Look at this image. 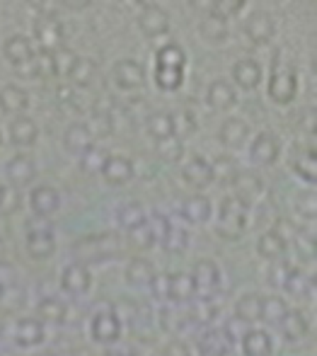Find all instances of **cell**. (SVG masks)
<instances>
[{
	"mask_svg": "<svg viewBox=\"0 0 317 356\" xmlns=\"http://www.w3.org/2000/svg\"><path fill=\"white\" fill-rule=\"evenodd\" d=\"M196 296L194 282H191L189 274L174 272L170 274V303H189Z\"/></svg>",
	"mask_w": 317,
	"mask_h": 356,
	"instance_id": "836d02e7",
	"label": "cell"
},
{
	"mask_svg": "<svg viewBox=\"0 0 317 356\" xmlns=\"http://www.w3.org/2000/svg\"><path fill=\"white\" fill-rule=\"evenodd\" d=\"M29 107V95L19 85H5L0 88V112L13 114V117H22V112Z\"/></svg>",
	"mask_w": 317,
	"mask_h": 356,
	"instance_id": "44dd1931",
	"label": "cell"
},
{
	"mask_svg": "<svg viewBox=\"0 0 317 356\" xmlns=\"http://www.w3.org/2000/svg\"><path fill=\"white\" fill-rule=\"evenodd\" d=\"M114 80L122 90H138L145 83V71L133 58H122L114 63Z\"/></svg>",
	"mask_w": 317,
	"mask_h": 356,
	"instance_id": "4fadbf2b",
	"label": "cell"
},
{
	"mask_svg": "<svg viewBox=\"0 0 317 356\" xmlns=\"http://www.w3.org/2000/svg\"><path fill=\"white\" fill-rule=\"evenodd\" d=\"M243 354L245 356H271L274 352V342H271L269 332L264 330H250L243 337Z\"/></svg>",
	"mask_w": 317,
	"mask_h": 356,
	"instance_id": "4dcf8cb0",
	"label": "cell"
},
{
	"mask_svg": "<svg viewBox=\"0 0 317 356\" xmlns=\"http://www.w3.org/2000/svg\"><path fill=\"white\" fill-rule=\"evenodd\" d=\"M295 211L303 216V218L313 220L315 216H317V199H315V194L313 192L300 194V197L295 199Z\"/></svg>",
	"mask_w": 317,
	"mask_h": 356,
	"instance_id": "9f6ffc18",
	"label": "cell"
},
{
	"mask_svg": "<svg viewBox=\"0 0 317 356\" xmlns=\"http://www.w3.org/2000/svg\"><path fill=\"white\" fill-rule=\"evenodd\" d=\"M155 150H158V158H163L165 163H177L184 155V143L177 136H168L155 143Z\"/></svg>",
	"mask_w": 317,
	"mask_h": 356,
	"instance_id": "f6af8a7d",
	"label": "cell"
},
{
	"mask_svg": "<svg viewBox=\"0 0 317 356\" xmlns=\"http://www.w3.org/2000/svg\"><path fill=\"white\" fill-rule=\"evenodd\" d=\"M155 66L160 68H179V71H184V66H187V54H184V49L179 47V44H165V47L158 49V56H155Z\"/></svg>",
	"mask_w": 317,
	"mask_h": 356,
	"instance_id": "8d00e7d4",
	"label": "cell"
},
{
	"mask_svg": "<svg viewBox=\"0 0 317 356\" xmlns=\"http://www.w3.org/2000/svg\"><path fill=\"white\" fill-rule=\"evenodd\" d=\"M276 325H279L284 339H288V342H298V339H303L305 334H308V318H305L300 310L288 308L286 310V315Z\"/></svg>",
	"mask_w": 317,
	"mask_h": 356,
	"instance_id": "4316f807",
	"label": "cell"
},
{
	"mask_svg": "<svg viewBox=\"0 0 317 356\" xmlns=\"http://www.w3.org/2000/svg\"><path fill=\"white\" fill-rule=\"evenodd\" d=\"M8 238H10V220H8V216L0 213V243Z\"/></svg>",
	"mask_w": 317,
	"mask_h": 356,
	"instance_id": "94428289",
	"label": "cell"
},
{
	"mask_svg": "<svg viewBox=\"0 0 317 356\" xmlns=\"http://www.w3.org/2000/svg\"><path fill=\"white\" fill-rule=\"evenodd\" d=\"M37 315L39 323H49V325H61L68 318V305L63 300L54 298V296H47L37 303Z\"/></svg>",
	"mask_w": 317,
	"mask_h": 356,
	"instance_id": "f546056e",
	"label": "cell"
},
{
	"mask_svg": "<svg viewBox=\"0 0 317 356\" xmlns=\"http://www.w3.org/2000/svg\"><path fill=\"white\" fill-rule=\"evenodd\" d=\"M92 286V274L85 264L75 262L63 269L61 274V289L70 296H85Z\"/></svg>",
	"mask_w": 317,
	"mask_h": 356,
	"instance_id": "7c38bea8",
	"label": "cell"
},
{
	"mask_svg": "<svg viewBox=\"0 0 317 356\" xmlns=\"http://www.w3.org/2000/svg\"><path fill=\"white\" fill-rule=\"evenodd\" d=\"M291 170L293 175H298L303 182L315 184L317 182V163H315V153L313 148H300L298 153L291 160Z\"/></svg>",
	"mask_w": 317,
	"mask_h": 356,
	"instance_id": "1f68e13d",
	"label": "cell"
},
{
	"mask_svg": "<svg viewBox=\"0 0 317 356\" xmlns=\"http://www.w3.org/2000/svg\"><path fill=\"white\" fill-rule=\"evenodd\" d=\"M206 102H209V107L225 112V109H233L238 104V92L228 80H213L206 90Z\"/></svg>",
	"mask_w": 317,
	"mask_h": 356,
	"instance_id": "ac0fdd59",
	"label": "cell"
},
{
	"mask_svg": "<svg viewBox=\"0 0 317 356\" xmlns=\"http://www.w3.org/2000/svg\"><path fill=\"white\" fill-rule=\"evenodd\" d=\"M288 305L279 298V296H261V318L266 323H279L281 318L286 315Z\"/></svg>",
	"mask_w": 317,
	"mask_h": 356,
	"instance_id": "bcb514c9",
	"label": "cell"
},
{
	"mask_svg": "<svg viewBox=\"0 0 317 356\" xmlns=\"http://www.w3.org/2000/svg\"><path fill=\"white\" fill-rule=\"evenodd\" d=\"M90 334L99 344H114L122 337V318L114 310H102L90 323Z\"/></svg>",
	"mask_w": 317,
	"mask_h": 356,
	"instance_id": "52a82bcc",
	"label": "cell"
},
{
	"mask_svg": "<svg viewBox=\"0 0 317 356\" xmlns=\"http://www.w3.org/2000/svg\"><path fill=\"white\" fill-rule=\"evenodd\" d=\"M129 240L136 245V248L148 250V248H153V245L158 243V235H155V230H153V225H150V220H145V223H140L138 228L129 230Z\"/></svg>",
	"mask_w": 317,
	"mask_h": 356,
	"instance_id": "c3c4849f",
	"label": "cell"
},
{
	"mask_svg": "<svg viewBox=\"0 0 317 356\" xmlns=\"http://www.w3.org/2000/svg\"><path fill=\"white\" fill-rule=\"evenodd\" d=\"M303 131L305 134H315V114H313V109H305V114H303Z\"/></svg>",
	"mask_w": 317,
	"mask_h": 356,
	"instance_id": "91938a15",
	"label": "cell"
},
{
	"mask_svg": "<svg viewBox=\"0 0 317 356\" xmlns=\"http://www.w3.org/2000/svg\"><path fill=\"white\" fill-rule=\"evenodd\" d=\"M291 272H293V264L291 262H274L269 267V274H266V279H269V284L271 286H276V289H284V284H286V279L291 277Z\"/></svg>",
	"mask_w": 317,
	"mask_h": 356,
	"instance_id": "db71d44e",
	"label": "cell"
},
{
	"mask_svg": "<svg viewBox=\"0 0 317 356\" xmlns=\"http://www.w3.org/2000/svg\"><path fill=\"white\" fill-rule=\"evenodd\" d=\"M165 356H191V349L187 342L174 339V342H170L168 347H165Z\"/></svg>",
	"mask_w": 317,
	"mask_h": 356,
	"instance_id": "680465c9",
	"label": "cell"
},
{
	"mask_svg": "<svg viewBox=\"0 0 317 356\" xmlns=\"http://www.w3.org/2000/svg\"><path fill=\"white\" fill-rule=\"evenodd\" d=\"M56 252L54 230H27V254L34 259H47Z\"/></svg>",
	"mask_w": 317,
	"mask_h": 356,
	"instance_id": "603a6c76",
	"label": "cell"
},
{
	"mask_svg": "<svg viewBox=\"0 0 317 356\" xmlns=\"http://www.w3.org/2000/svg\"><path fill=\"white\" fill-rule=\"evenodd\" d=\"M70 78V83L78 85V88H88V85H92L95 75H97V66H95L92 58H78L75 56V61L70 63L68 73H65Z\"/></svg>",
	"mask_w": 317,
	"mask_h": 356,
	"instance_id": "e575fe53",
	"label": "cell"
},
{
	"mask_svg": "<svg viewBox=\"0 0 317 356\" xmlns=\"http://www.w3.org/2000/svg\"><path fill=\"white\" fill-rule=\"evenodd\" d=\"M284 289L288 291L291 296H295V298H303V296H308L310 291H313V279H310L308 274L303 272V269L293 267V272H291V277L286 279Z\"/></svg>",
	"mask_w": 317,
	"mask_h": 356,
	"instance_id": "ee69618b",
	"label": "cell"
},
{
	"mask_svg": "<svg viewBox=\"0 0 317 356\" xmlns=\"http://www.w3.org/2000/svg\"><path fill=\"white\" fill-rule=\"evenodd\" d=\"M107 160V153H104L99 145H92L88 148L83 155H80V170L88 175H95V172H102V165Z\"/></svg>",
	"mask_w": 317,
	"mask_h": 356,
	"instance_id": "7dc6e473",
	"label": "cell"
},
{
	"mask_svg": "<svg viewBox=\"0 0 317 356\" xmlns=\"http://www.w3.org/2000/svg\"><path fill=\"white\" fill-rule=\"evenodd\" d=\"M243 8H245L243 0H213V3L209 5V15L228 19V17H233V15H238Z\"/></svg>",
	"mask_w": 317,
	"mask_h": 356,
	"instance_id": "f907efd6",
	"label": "cell"
},
{
	"mask_svg": "<svg viewBox=\"0 0 317 356\" xmlns=\"http://www.w3.org/2000/svg\"><path fill=\"white\" fill-rule=\"evenodd\" d=\"M5 175H8V179L13 184L24 187V184H29L34 177H37V165H34V160L29 158V155L17 153L15 158L8 160V165H5Z\"/></svg>",
	"mask_w": 317,
	"mask_h": 356,
	"instance_id": "2e32d148",
	"label": "cell"
},
{
	"mask_svg": "<svg viewBox=\"0 0 317 356\" xmlns=\"http://www.w3.org/2000/svg\"><path fill=\"white\" fill-rule=\"evenodd\" d=\"M233 344V334L228 327H211L199 337V352L204 356H228Z\"/></svg>",
	"mask_w": 317,
	"mask_h": 356,
	"instance_id": "30bf717a",
	"label": "cell"
},
{
	"mask_svg": "<svg viewBox=\"0 0 317 356\" xmlns=\"http://www.w3.org/2000/svg\"><path fill=\"white\" fill-rule=\"evenodd\" d=\"M3 56L13 63L15 68L17 66H24V63L32 61L37 54H34V47L24 34H13L10 39H5L3 44Z\"/></svg>",
	"mask_w": 317,
	"mask_h": 356,
	"instance_id": "9a60e30c",
	"label": "cell"
},
{
	"mask_svg": "<svg viewBox=\"0 0 317 356\" xmlns=\"http://www.w3.org/2000/svg\"><path fill=\"white\" fill-rule=\"evenodd\" d=\"M95 145V136L90 134L88 124L83 122H75L70 124L68 129H65L63 134V148L68 150L70 155H83L88 148H92Z\"/></svg>",
	"mask_w": 317,
	"mask_h": 356,
	"instance_id": "d6986e66",
	"label": "cell"
},
{
	"mask_svg": "<svg viewBox=\"0 0 317 356\" xmlns=\"http://www.w3.org/2000/svg\"><path fill=\"white\" fill-rule=\"evenodd\" d=\"M34 356H58V354H54V352H49V349H47V352H39V354H34Z\"/></svg>",
	"mask_w": 317,
	"mask_h": 356,
	"instance_id": "be15d7a7",
	"label": "cell"
},
{
	"mask_svg": "<svg viewBox=\"0 0 317 356\" xmlns=\"http://www.w3.org/2000/svg\"><path fill=\"white\" fill-rule=\"evenodd\" d=\"M148 286L160 303H170V274H155Z\"/></svg>",
	"mask_w": 317,
	"mask_h": 356,
	"instance_id": "11a10c76",
	"label": "cell"
},
{
	"mask_svg": "<svg viewBox=\"0 0 317 356\" xmlns=\"http://www.w3.org/2000/svg\"><path fill=\"white\" fill-rule=\"evenodd\" d=\"M211 170H213V179L220 177V179H225V182H233V177L238 175L240 168H238V163H235L233 158H228V155H220V158L211 165Z\"/></svg>",
	"mask_w": 317,
	"mask_h": 356,
	"instance_id": "f5cc1de1",
	"label": "cell"
},
{
	"mask_svg": "<svg viewBox=\"0 0 317 356\" xmlns=\"http://www.w3.org/2000/svg\"><path fill=\"white\" fill-rule=\"evenodd\" d=\"M189 277L194 282V291L201 298H213L223 286V274H220L218 264L213 259H199Z\"/></svg>",
	"mask_w": 317,
	"mask_h": 356,
	"instance_id": "3957f363",
	"label": "cell"
},
{
	"mask_svg": "<svg viewBox=\"0 0 317 356\" xmlns=\"http://www.w3.org/2000/svg\"><path fill=\"white\" fill-rule=\"evenodd\" d=\"M286 248H288V243H286V238L279 230H266L257 240V254L264 259H271V262H276L286 252Z\"/></svg>",
	"mask_w": 317,
	"mask_h": 356,
	"instance_id": "f1b7e54d",
	"label": "cell"
},
{
	"mask_svg": "<svg viewBox=\"0 0 317 356\" xmlns=\"http://www.w3.org/2000/svg\"><path fill=\"white\" fill-rule=\"evenodd\" d=\"M235 318L240 323H257L261 318V296L259 293H245L243 298L235 303Z\"/></svg>",
	"mask_w": 317,
	"mask_h": 356,
	"instance_id": "74e56055",
	"label": "cell"
},
{
	"mask_svg": "<svg viewBox=\"0 0 317 356\" xmlns=\"http://www.w3.org/2000/svg\"><path fill=\"white\" fill-rule=\"evenodd\" d=\"M44 337H47V330L37 318H22L15 325V344L17 347H37L44 342Z\"/></svg>",
	"mask_w": 317,
	"mask_h": 356,
	"instance_id": "ffe728a7",
	"label": "cell"
},
{
	"mask_svg": "<svg viewBox=\"0 0 317 356\" xmlns=\"http://www.w3.org/2000/svg\"><path fill=\"white\" fill-rule=\"evenodd\" d=\"M298 92V78H295L293 66L288 63H274L269 75V97L276 104H291Z\"/></svg>",
	"mask_w": 317,
	"mask_h": 356,
	"instance_id": "7a4b0ae2",
	"label": "cell"
},
{
	"mask_svg": "<svg viewBox=\"0 0 317 356\" xmlns=\"http://www.w3.org/2000/svg\"><path fill=\"white\" fill-rule=\"evenodd\" d=\"M136 22H138V29L143 32V37H148V39L163 37V34L170 32V15L155 3H145L143 8L138 10Z\"/></svg>",
	"mask_w": 317,
	"mask_h": 356,
	"instance_id": "277c9868",
	"label": "cell"
},
{
	"mask_svg": "<svg viewBox=\"0 0 317 356\" xmlns=\"http://www.w3.org/2000/svg\"><path fill=\"white\" fill-rule=\"evenodd\" d=\"M39 136V127L32 122L29 117H15L8 127V138L13 145H19V148H27L37 141Z\"/></svg>",
	"mask_w": 317,
	"mask_h": 356,
	"instance_id": "cb8c5ba5",
	"label": "cell"
},
{
	"mask_svg": "<svg viewBox=\"0 0 317 356\" xmlns=\"http://www.w3.org/2000/svg\"><path fill=\"white\" fill-rule=\"evenodd\" d=\"M5 197H8V189H5V184L0 182V207L5 204Z\"/></svg>",
	"mask_w": 317,
	"mask_h": 356,
	"instance_id": "6125c7cd",
	"label": "cell"
},
{
	"mask_svg": "<svg viewBox=\"0 0 317 356\" xmlns=\"http://www.w3.org/2000/svg\"><path fill=\"white\" fill-rule=\"evenodd\" d=\"M245 228H247V207L240 204L235 197H225L218 207L216 233L225 240H238L243 238Z\"/></svg>",
	"mask_w": 317,
	"mask_h": 356,
	"instance_id": "6da1fadb",
	"label": "cell"
},
{
	"mask_svg": "<svg viewBox=\"0 0 317 356\" xmlns=\"http://www.w3.org/2000/svg\"><path fill=\"white\" fill-rule=\"evenodd\" d=\"M211 202L201 194H194V197H187L182 204H179V216H182L187 223H206L211 218Z\"/></svg>",
	"mask_w": 317,
	"mask_h": 356,
	"instance_id": "484cf974",
	"label": "cell"
},
{
	"mask_svg": "<svg viewBox=\"0 0 317 356\" xmlns=\"http://www.w3.org/2000/svg\"><path fill=\"white\" fill-rule=\"evenodd\" d=\"M295 245H298V252L303 259H313L315 257V240L310 235H295Z\"/></svg>",
	"mask_w": 317,
	"mask_h": 356,
	"instance_id": "6f0895ef",
	"label": "cell"
},
{
	"mask_svg": "<svg viewBox=\"0 0 317 356\" xmlns=\"http://www.w3.org/2000/svg\"><path fill=\"white\" fill-rule=\"evenodd\" d=\"M233 80L240 90H254L261 80V66L254 58H240L233 66Z\"/></svg>",
	"mask_w": 317,
	"mask_h": 356,
	"instance_id": "83f0119b",
	"label": "cell"
},
{
	"mask_svg": "<svg viewBox=\"0 0 317 356\" xmlns=\"http://www.w3.org/2000/svg\"><path fill=\"white\" fill-rule=\"evenodd\" d=\"M279 155H281V141L271 131H261L252 141V148H250V158L259 168L274 165L279 160Z\"/></svg>",
	"mask_w": 317,
	"mask_h": 356,
	"instance_id": "8fae6325",
	"label": "cell"
},
{
	"mask_svg": "<svg viewBox=\"0 0 317 356\" xmlns=\"http://www.w3.org/2000/svg\"><path fill=\"white\" fill-rule=\"evenodd\" d=\"M250 136V127L238 117H230L220 124L218 129V141L225 145V148H240Z\"/></svg>",
	"mask_w": 317,
	"mask_h": 356,
	"instance_id": "d4e9b609",
	"label": "cell"
},
{
	"mask_svg": "<svg viewBox=\"0 0 317 356\" xmlns=\"http://www.w3.org/2000/svg\"><path fill=\"white\" fill-rule=\"evenodd\" d=\"M75 254L83 257L80 264L102 262V259H109L117 254V240H114L112 235H95V238L80 240V243L75 245Z\"/></svg>",
	"mask_w": 317,
	"mask_h": 356,
	"instance_id": "5b68a950",
	"label": "cell"
},
{
	"mask_svg": "<svg viewBox=\"0 0 317 356\" xmlns=\"http://www.w3.org/2000/svg\"><path fill=\"white\" fill-rule=\"evenodd\" d=\"M187 315H189V323L194 325H211L218 318V305H216L213 298H199L194 305H189Z\"/></svg>",
	"mask_w": 317,
	"mask_h": 356,
	"instance_id": "60d3db41",
	"label": "cell"
},
{
	"mask_svg": "<svg viewBox=\"0 0 317 356\" xmlns=\"http://www.w3.org/2000/svg\"><path fill=\"white\" fill-rule=\"evenodd\" d=\"M102 177L107 179L109 184H127L131 177H133V163L124 155H107L102 165Z\"/></svg>",
	"mask_w": 317,
	"mask_h": 356,
	"instance_id": "7402d4cb",
	"label": "cell"
},
{
	"mask_svg": "<svg viewBox=\"0 0 317 356\" xmlns=\"http://www.w3.org/2000/svg\"><path fill=\"white\" fill-rule=\"evenodd\" d=\"M104 356H127V354H124V352H107Z\"/></svg>",
	"mask_w": 317,
	"mask_h": 356,
	"instance_id": "e7e4bbea",
	"label": "cell"
},
{
	"mask_svg": "<svg viewBox=\"0 0 317 356\" xmlns=\"http://www.w3.org/2000/svg\"><path fill=\"white\" fill-rule=\"evenodd\" d=\"M199 34L206 39V42L220 44L228 39V22L216 17V15H206V17L199 22Z\"/></svg>",
	"mask_w": 317,
	"mask_h": 356,
	"instance_id": "ab89813d",
	"label": "cell"
},
{
	"mask_svg": "<svg viewBox=\"0 0 317 356\" xmlns=\"http://www.w3.org/2000/svg\"><path fill=\"white\" fill-rule=\"evenodd\" d=\"M3 296H5V286L0 284V298H3Z\"/></svg>",
	"mask_w": 317,
	"mask_h": 356,
	"instance_id": "03108f58",
	"label": "cell"
},
{
	"mask_svg": "<svg viewBox=\"0 0 317 356\" xmlns=\"http://www.w3.org/2000/svg\"><path fill=\"white\" fill-rule=\"evenodd\" d=\"M182 175L184 179L196 189H204L213 182V170H211V163L201 155H191L187 163L182 165Z\"/></svg>",
	"mask_w": 317,
	"mask_h": 356,
	"instance_id": "e0dca14e",
	"label": "cell"
},
{
	"mask_svg": "<svg viewBox=\"0 0 317 356\" xmlns=\"http://www.w3.org/2000/svg\"><path fill=\"white\" fill-rule=\"evenodd\" d=\"M184 83V71L179 68H160L155 66V85L165 92H174L177 88H182Z\"/></svg>",
	"mask_w": 317,
	"mask_h": 356,
	"instance_id": "7bdbcfd3",
	"label": "cell"
},
{
	"mask_svg": "<svg viewBox=\"0 0 317 356\" xmlns=\"http://www.w3.org/2000/svg\"><path fill=\"white\" fill-rule=\"evenodd\" d=\"M148 220V216H145V207L140 202H124L119 204L117 209V223L122 230H133L138 228L140 223H145Z\"/></svg>",
	"mask_w": 317,
	"mask_h": 356,
	"instance_id": "d6a6232c",
	"label": "cell"
},
{
	"mask_svg": "<svg viewBox=\"0 0 317 356\" xmlns=\"http://www.w3.org/2000/svg\"><path fill=\"white\" fill-rule=\"evenodd\" d=\"M88 129L92 136H109L114 131V122L109 112H95L88 122Z\"/></svg>",
	"mask_w": 317,
	"mask_h": 356,
	"instance_id": "681fc988",
	"label": "cell"
},
{
	"mask_svg": "<svg viewBox=\"0 0 317 356\" xmlns=\"http://www.w3.org/2000/svg\"><path fill=\"white\" fill-rule=\"evenodd\" d=\"M34 39L39 42L44 54H54L63 42V24L56 15H42L34 24Z\"/></svg>",
	"mask_w": 317,
	"mask_h": 356,
	"instance_id": "8992f818",
	"label": "cell"
},
{
	"mask_svg": "<svg viewBox=\"0 0 317 356\" xmlns=\"http://www.w3.org/2000/svg\"><path fill=\"white\" fill-rule=\"evenodd\" d=\"M230 184L235 187L233 197L238 199L240 204H245L247 209L252 207L257 199L261 197V192H264V179H261L254 170H238V175H235Z\"/></svg>",
	"mask_w": 317,
	"mask_h": 356,
	"instance_id": "ba28073f",
	"label": "cell"
},
{
	"mask_svg": "<svg viewBox=\"0 0 317 356\" xmlns=\"http://www.w3.org/2000/svg\"><path fill=\"white\" fill-rule=\"evenodd\" d=\"M160 245H163L165 252L179 254L189 248V233L184 228H179V225L170 223L168 228H165V233L160 235Z\"/></svg>",
	"mask_w": 317,
	"mask_h": 356,
	"instance_id": "d590c367",
	"label": "cell"
},
{
	"mask_svg": "<svg viewBox=\"0 0 317 356\" xmlns=\"http://www.w3.org/2000/svg\"><path fill=\"white\" fill-rule=\"evenodd\" d=\"M127 282L131 286H148L150 284V279L155 277V269H153V264L148 262V259H143V257H133V259H129V264H127Z\"/></svg>",
	"mask_w": 317,
	"mask_h": 356,
	"instance_id": "f35d334b",
	"label": "cell"
},
{
	"mask_svg": "<svg viewBox=\"0 0 317 356\" xmlns=\"http://www.w3.org/2000/svg\"><path fill=\"white\" fill-rule=\"evenodd\" d=\"M145 129L148 134L155 138V141H163L168 136H174V129H172V114L170 112H153L145 122Z\"/></svg>",
	"mask_w": 317,
	"mask_h": 356,
	"instance_id": "b9f144b4",
	"label": "cell"
},
{
	"mask_svg": "<svg viewBox=\"0 0 317 356\" xmlns=\"http://www.w3.org/2000/svg\"><path fill=\"white\" fill-rule=\"evenodd\" d=\"M172 129H174V136H191V134L196 131V119L194 114L187 112V109H182V112L172 114Z\"/></svg>",
	"mask_w": 317,
	"mask_h": 356,
	"instance_id": "816d5d0a",
	"label": "cell"
},
{
	"mask_svg": "<svg viewBox=\"0 0 317 356\" xmlns=\"http://www.w3.org/2000/svg\"><path fill=\"white\" fill-rule=\"evenodd\" d=\"M29 207H32L34 216H42V218H49L51 213H56L61 209V194L54 187H37L29 194Z\"/></svg>",
	"mask_w": 317,
	"mask_h": 356,
	"instance_id": "5bb4252c",
	"label": "cell"
},
{
	"mask_svg": "<svg viewBox=\"0 0 317 356\" xmlns=\"http://www.w3.org/2000/svg\"><path fill=\"white\" fill-rule=\"evenodd\" d=\"M243 32L245 37L250 39L252 44H266L274 39L276 34V22L266 10H254L243 24Z\"/></svg>",
	"mask_w": 317,
	"mask_h": 356,
	"instance_id": "9c48e42d",
	"label": "cell"
}]
</instances>
